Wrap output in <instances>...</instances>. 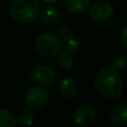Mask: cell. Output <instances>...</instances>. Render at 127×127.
<instances>
[{
	"label": "cell",
	"mask_w": 127,
	"mask_h": 127,
	"mask_svg": "<svg viewBox=\"0 0 127 127\" xmlns=\"http://www.w3.org/2000/svg\"><path fill=\"white\" fill-rule=\"evenodd\" d=\"M40 19L42 22L48 25H54L60 22L61 20V12L56 8H48L44 10L40 14Z\"/></svg>",
	"instance_id": "8fae6325"
},
{
	"label": "cell",
	"mask_w": 127,
	"mask_h": 127,
	"mask_svg": "<svg viewBox=\"0 0 127 127\" xmlns=\"http://www.w3.org/2000/svg\"><path fill=\"white\" fill-rule=\"evenodd\" d=\"M33 80L42 86H48L54 83L56 80V72L54 69L48 65L42 64L36 66L32 71Z\"/></svg>",
	"instance_id": "5b68a950"
},
{
	"label": "cell",
	"mask_w": 127,
	"mask_h": 127,
	"mask_svg": "<svg viewBox=\"0 0 127 127\" xmlns=\"http://www.w3.org/2000/svg\"><path fill=\"white\" fill-rule=\"evenodd\" d=\"M46 3H49V4H54L56 2H58V0H44Z\"/></svg>",
	"instance_id": "ac0fdd59"
},
{
	"label": "cell",
	"mask_w": 127,
	"mask_h": 127,
	"mask_svg": "<svg viewBox=\"0 0 127 127\" xmlns=\"http://www.w3.org/2000/svg\"><path fill=\"white\" fill-rule=\"evenodd\" d=\"M120 40H121L122 45L127 48V26L122 29L121 35H120Z\"/></svg>",
	"instance_id": "e0dca14e"
},
{
	"label": "cell",
	"mask_w": 127,
	"mask_h": 127,
	"mask_svg": "<svg viewBox=\"0 0 127 127\" xmlns=\"http://www.w3.org/2000/svg\"><path fill=\"white\" fill-rule=\"evenodd\" d=\"M40 12V0H14L11 16L20 24H30L36 20Z\"/></svg>",
	"instance_id": "7a4b0ae2"
},
{
	"label": "cell",
	"mask_w": 127,
	"mask_h": 127,
	"mask_svg": "<svg viewBox=\"0 0 127 127\" xmlns=\"http://www.w3.org/2000/svg\"><path fill=\"white\" fill-rule=\"evenodd\" d=\"M16 119H17V123L24 127L32 125L33 121H34V117H33L32 113H30L28 111H21L20 113H18Z\"/></svg>",
	"instance_id": "5bb4252c"
},
{
	"label": "cell",
	"mask_w": 127,
	"mask_h": 127,
	"mask_svg": "<svg viewBox=\"0 0 127 127\" xmlns=\"http://www.w3.org/2000/svg\"><path fill=\"white\" fill-rule=\"evenodd\" d=\"M36 51L43 57H54L61 53L62 42L58 36L46 33L38 37L36 40Z\"/></svg>",
	"instance_id": "3957f363"
},
{
	"label": "cell",
	"mask_w": 127,
	"mask_h": 127,
	"mask_svg": "<svg viewBox=\"0 0 127 127\" xmlns=\"http://www.w3.org/2000/svg\"><path fill=\"white\" fill-rule=\"evenodd\" d=\"M95 119V111L91 106L82 105L78 107L73 114V120L78 125H89Z\"/></svg>",
	"instance_id": "52a82bcc"
},
{
	"label": "cell",
	"mask_w": 127,
	"mask_h": 127,
	"mask_svg": "<svg viewBox=\"0 0 127 127\" xmlns=\"http://www.w3.org/2000/svg\"><path fill=\"white\" fill-rule=\"evenodd\" d=\"M77 82L72 77H64L60 83V93L64 98H73L77 93Z\"/></svg>",
	"instance_id": "ba28073f"
},
{
	"label": "cell",
	"mask_w": 127,
	"mask_h": 127,
	"mask_svg": "<svg viewBox=\"0 0 127 127\" xmlns=\"http://www.w3.org/2000/svg\"><path fill=\"white\" fill-rule=\"evenodd\" d=\"M97 91L107 98H116L123 91V82L118 73L109 68L101 69L94 78Z\"/></svg>",
	"instance_id": "6da1fadb"
},
{
	"label": "cell",
	"mask_w": 127,
	"mask_h": 127,
	"mask_svg": "<svg viewBox=\"0 0 127 127\" xmlns=\"http://www.w3.org/2000/svg\"><path fill=\"white\" fill-rule=\"evenodd\" d=\"M17 123L15 115L4 108H0V127H14Z\"/></svg>",
	"instance_id": "7c38bea8"
},
{
	"label": "cell",
	"mask_w": 127,
	"mask_h": 127,
	"mask_svg": "<svg viewBox=\"0 0 127 127\" xmlns=\"http://www.w3.org/2000/svg\"><path fill=\"white\" fill-rule=\"evenodd\" d=\"M65 47H66V50L68 52H74L76 50V48H77V43L73 39H70V40L67 41V44H66Z\"/></svg>",
	"instance_id": "2e32d148"
},
{
	"label": "cell",
	"mask_w": 127,
	"mask_h": 127,
	"mask_svg": "<svg viewBox=\"0 0 127 127\" xmlns=\"http://www.w3.org/2000/svg\"><path fill=\"white\" fill-rule=\"evenodd\" d=\"M57 63H58V64H59L60 67L64 68V69H67V68H70L72 66L73 60H72V57L70 56L69 53L64 52V53H60L58 55V57H57Z\"/></svg>",
	"instance_id": "4fadbf2b"
},
{
	"label": "cell",
	"mask_w": 127,
	"mask_h": 127,
	"mask_svg": "<svg viewBox=\"0 0 127 127\" xmlns=\"http://www.w3.org/2000/svg\"><path fill=\"white\" fill-rule=\"evenodd\" d=\"M88 14L96 21H105L112 16L113 8L107 2H97L89 7Z\"/></svg>",
	"instance_id": "8992f818"
},
{
	"label": "cell",
	"mask_w": 127,
	"mask_h": 127,
	"mask_svg": "<svg viewBox=\"0 0 127 127\" xmlns=\"http://www.w3.org/2000/svg\"><path fill=\"white\" fill-rule=\"evenodd\" d=\"M64 8L70 13H80L90 5V0H64Z\"/></svg>",
	"instance_id": "30bf717a"
},
{
	"label": "cell",
	"mask_w": 127,
	"mask_h": 127,
	"mask_svg": "<svg viewBox=\"0 0 127 127\" xmlns=\"http://www.w3.org/2000/svg\"><path fill=\"white\" fill-rule=\"evenodd\" d=\"M25 100L28 106L35 109H39L44 107L48 103L49 94L45 88L40 86H33L27 91Z\"/></svg>",
	"instance_id": "277c9868"
},
{
	"label": "cell",
	"mask_w": 127,
	"mask_h": 127,
	"mask_svg": "<svg viewBox=\"0 0 127 127\" xmlns=\"http://www.w3.org/2000/svg\"><path fill=\"white\" fill-rule=\"evenodd\" d=\"M60 36H61V39L64 40V41H68L71 39V33L68 29L66 28H63L60 30Z\"/></svg>",
	"instance_id": "9a60e30c"
},
{
	"label": "cell",
	"mask_w": 127,
	"mask_h": 127,
	"mask_svg": "<svg viewBox=\"0 0 127 127\" xmlns=\"http://www.w3.org/2000/svg\"><path fill=\"white\" fill-rule=\"evenodd\" d=\"M5 1H11V0H5Z\"/></svg>",
	"instance_id": "d6986e66"
},
{
	"label": "cell",
	"mask_w": 127,
	"mask_h": 127,
	"mask_svg": "<svg viewBox=\"0 0 127 127\" xmlns=\"http://www.w3.org/2000/svg\"><path fill=\"white\" fill-rule=\"evenodd\" d=\"M110 121L113 125L122 126L127 123V106L119 105L110 113Z\"/></svg>",
	"instance_id": "9c48e42d"
}]
</instances>
